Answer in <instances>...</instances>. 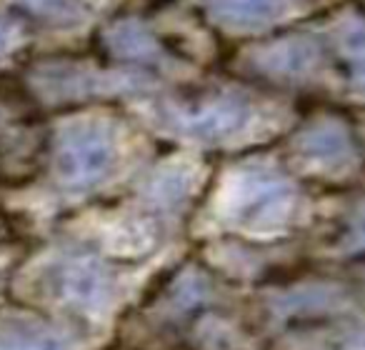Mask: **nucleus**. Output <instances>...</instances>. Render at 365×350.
<instances>
[{"instance_id": "f257e3e1", "label": "nucleus", "mask_w": 365, "mask_h": 350, "mask_svg": "<svg viewBox=\"0 0 365 350\" xmlns=\"http://www.w3.org/2000/svg\"><path fill=\"white\" fill-rule=\"evenodd\" d=\"M118 160V138L103 120H76L61 133L56 148L58 178L71 190H88L110 175Z\"/></svg>"}, {"instance_id": "f03ea898", "label": "nucleus", "mask_w": 365, "mask_h": 350, "mask_svg": "<svg viewBox=\"0 0 365 350\" xmlns=\"http://www.w3.org/2000/svg\"><path fill=\"white\" fill-rule=\"evenodd\" d=\"M255 103L240 91H215L163 108L168 128L180 135L218 143L243 133L255 118Z\"/></svg>"}, {"instance_id": "7ed1b4c3", "label": "nucleus", "mask_w": 365, "mask_h": 350, "mask_svg": "<svg viewBox=\"0 0 365 350\" xmlns=\"http://www.w3.org/2000/svg\"><path fill=\"white\" fill-rule=\"evenodd\" d=\"M288 180L278 178L275 173L248 170L233 185L228 198V218L240 225H268L283 220L293 203Z\"/></svg>"}, {"instance_id": "20e7f679", "label": "nucleus", "mask_w": 365, "mask_h": 350, "mask_svg": "<svg viewBox=\"0 0 365 350\" xmlns=\"http://www.w3.org/2000/svg\"><path fill=\"white\" fill-rule=\"evenodd\" d=\"M51 290L61 303L96 310L110 298L113 278L96 258H66L53 265Z\"/></svg>"}, {"instance_id": "39448f33", "label": "nucleus", "mask_w": 365, "mask_h": 350, "mask_svg": "<svg viewBox=\"0 0 365 350\" xmlns=\"http://www.w3.org/2000/svg\"><path fill=\"white\" fill-rule=\"evenodd\" d=\"M303 0H198L215 26L230 33H258L285 21Z\"/></svg>"}, {"instance_id": "423d86ee", "label": "nucleus", "mask_w": 365, "mask_h": 350, "mask_svg": "<svg viewBox=\"0 0 365 350\" xmlns=\"http://www.w3.org/2000/svg\"><path fill=\"white\" fill-rule=\"evenodd\" d=\"M41 128L26 103L13 96H0V168L11 173L18 165L36 160Z\"/></svg>"}, {"instance_id": "0eeeda50", "label": "nucleus", "mask_w": 365, "mask_h": 350, "mask_svg": "<svg viewBox=\"0 0 365 350\" xmlns=\"http://www.w3.org/2000/svg\"><path fill=\"white\" fill-rule=\"evenodd\" d=\"M36 88L48 98H81L96 96V93H113L128 86L125 78H118L115 73H101L76 63H58L46 66L36 73Z\"/></svg>"}, {"instance_id": "6e6552de", "label": "nucleus", "mask_w": 365, "mask_h": 350, "mask_svg": "<svg viewBox=\"0 0 365 350\" xmlns=\"http://www.w3.org/2000/svg\"><path fill=\"white\" fill-rule=\"evenodd\" d=\"M255 61L268 76L285 78V81H303L318 68L320 46L310 36L288 38V41H280L260 51Z\"/></svg>"}, {"instance_id": "1a4fd4ad", "label": "nucleus", "mask_w": 365, "mask_h": 350, "mask_svg": "<svg viewBox=\"0 0 365 350\" xmlns=\"http://www.w3.org/2000/svg\"><path fill=\"white\" fill-rule=\"evenodd\" d=\"M300 150L323 165H343L355 155V145L350 140L345 125L335 120H320L310 125L300 135Z\"/></svg>"}, {"instance_id": "9d476101", "label": "nucleus", "mask_w": 365, "mask_h": 350, "mask_svg": "<svg viewBox=\"0 0 365 350\" xmlns=\"http://www.w3.org/2000/svg\"><path fill=\"white\" fill-rule=\"evenodd\" d=\"M0 350H73V343L61 330L21 323L0 330Z\"/></svg>"}, {"instance_id": "9b49d317", "label": "nucleus", "mask_w": 365, "mask_h": 350, "mask_svg": "<svg viewBox=\"0 0 365 350\" xmlns=\"http://www.w3.org/2000/svg\"><path fill=\"white\" fill-rule=\"evenodd\" d=\"M108 46L110 51H115L118 56H125V58H138V61H158L160 56V48L155 46L150 36L140 31L138 26H130V23H123V26L113 28L108 33Z\"/></svg>"}, {"instance_id": "f8f14e48", "label": "nucleus", "mask_w": 365, "mask_h": 350, "mask_svg": "<svg viewBox=\"0 0 365 350\" xmlns=\"http://www.w3.org/2000/svg\"><path fill=\"white\" fill-rule=\"evenodd\" d=\"M23 11L53 26H78L86 18L83 0H16Z\"/></svg>"}, {"instance_id": "ddd939ff", "label": "nucleus", "mask_w": 365, "mask_h": 350, "mask_svg": "<svg viewBox=\"0 0 365 350\" xmlns=\"http://www.w3.org/2000/svg\"><path fill=\"white\" fill-rule=\"evenodd\" d=\"M18 43H21V31L11 21L0 18V58L11 56L18 48Z\"/></svg>"}]
</instances>
